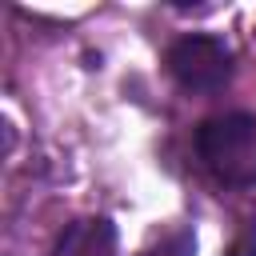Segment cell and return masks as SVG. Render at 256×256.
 Listing matches in <instances>:
<instances>
[{
  "mask_svg": "<svg viewBox=\"0 0 256 256\" xmlns=\"http://www.w3.org/2000/svg\"><path fill=\"white\" fill-rule=\"evenodd\" d=\"M196 156L208 168V176L224 188L256 184V116L232 112L204 120L196 132Z\"/></svg>",
  "mask_w": 256,
  "mask_h": 256,
  "instance_id": "cell-1",
  "label": "cell"
},
{
  "mask_svg": "<svg viewBox=\"0 0 256 256\" xmlns=\"http://www.w3.org/2000/svg\"><path fill=\"white\" fill-rule=\"evenodd\" d=\"M164 64L184 92H216L232 76V48L220 36H180Z\"/></svg>",
  "mask_w": 256,
  "mask_h": 256,
  "instance_id": "cell-2",
  "label": "cell"
},
{
  "mask_svg": "<svg viewBox=\"0 0 256 256\" xmlns=\"http://www.w3.org/2000/svg\"><path fill=\"white\" fill-rule=\"evenodd\" d=\"M52 256H116V224L104 216L76 220L56 236Z\"/></svg>",
  "mask_w": 256,
  "mask_h": 256,
  "instance_id": "cell-3",
  "label": "cell"
}]
</instances>
